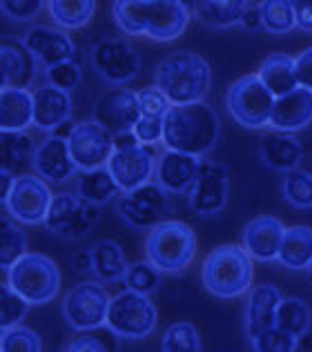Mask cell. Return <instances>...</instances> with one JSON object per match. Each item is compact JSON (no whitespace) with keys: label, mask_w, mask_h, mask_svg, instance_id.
Listing matches in <instances>:
<instances>
[{"label":"cell","mask_w":312,"mask_h":352,"mask_svg":"<svg viewBox=\"0 0 312 352\" xmlns=\"http://www.w3.org/2000/svg\"><path fill=\"white\" fill-rule=\"evenodd\" d=\"M221 136L219 116L208 103L172 105L163 120L165 150L183 152L190 156H205L214 150Z\"/></svg>","instance_id":"6da1fadb"},{"label":"cell","mask_w":312,"mask_h":352,"mask_svg":"<svg viewBox=\"0 0 312 352\" xmlns=\"http://www.w3.org/2000/svg\"><path fill=\"white\" fill-rule=\"evenodd\" d=\"M212 69L208 60L194 52H174L165 56L154 74V85L159 87L170 105L201 103L210 91Z\"/></svg>","instance_id":"7a4b0ae2"},{"label":"cell","mask_w":312,"mask_h":352,"mask_svg":"<svg viewBox=\"0 0 312 352\" xmlns=\"http://www.w3.org/2000/svg\"><path fill=\"white\" fill-rule=\"evenodd\" d=\"M201 279L205 290L216 299H238L254 288V258L243 245L223 243L205 256Z\"/></svg>","instance_id":"3957f363"},{"label":"cell","mask_w":312,"mask_h":352,"mask_svg":"<svg viewBox=\"0 0 312 352\" xmlns=\"http://www.w3.org/2000/svg\"><path fill=\"white\" fill-rule=\"evenodd\" d=\"M145 254L163 274H179L197 254V234L183 221H163L148 232Z\"/></svg>","instance_id":"277c9868"},{"label":"cell","mask_w":312,"mask_h":352,"mask_svg":"<svg viewBox=\"0 0 312 352\" xmlns=\"http://www.w3.org/2000/svg\"><path fill=\"white\" fill-rule=\"evenodd\" d=\"M7 283L30 305H43L60 292V270L49 256L30 252L9 267Z\"/></svg>","instance_id":"5b68a950"},{"label":"cell","mask_w":312,"mask_h":352,"mask_svg":"<svg viewBox=\"0 0 312 352\" xmlns=\"http://www.w3.org/2000/svg\"><path fill=\"white\" fill-rule=\"evenodd\" d=\"M277 98L261 82L256 74H245L236 78L225 91V107L241 127L261 129L272 120V109Z\"/></svg>","instance_id":"8992f818"},{"label":"cell","mask_w":312,"mask_h":352,"mask_svg":"<svg viewBox=\"0 0 312 352\" xmlns=\"http://www.w3.org/2000/svg\"><path fill=\"white\" fill-rule=\"evenodd\" d=\"M156 323H159V312L150 296L123 290L109 301L105 326L114 337L134 341L145 339L154 332Z\"/></svg>","instance_id":"52a82bcc"},{"label":"cell","mask_w":312,"mask_h":352,"mask_svg":"<svg viewBox=\"0 0 312 352\" xmlns=\"http://www.w3.org/2000/svg\"><path fill=\"white\" fill-rule=\"evenodd\" d=\"M114 141H116V150L107 163V170L114 176L118 190L132 192L136 188H143V185L152 183L156 161L150 147L136 141L134 132L114 136Z\"/></svg>","instance_id":"ba28073f"},{"label":"cell","mask_w":312,"mask_h":352,"mask_svg":"<svg viewBox=\"0 0 312 352\" xmlns=\"http://www.w3.org/2000/svg\"><path fill=\"white\" fill-rule=\"evenodd\" d=\"M107 288L100 281H82L69 288L63 296V317L76 332H89L105 326L109 310Z\"/></svg>","instance_id":"9c48e42d"},{"label":"cell","mask_w":312,"mask_h":352,"mask_svg":"<svg viewBox=\"0 0 312 352\" xmlns=\"http://www.w3.org/2000/svg\"><path fill=\"white\" fill-rule=\"evenodd\" d=\"M91 69H94L107 85L125 87L141 74V56L125 38L107 36L98 41L91 50Z\"/></svg>","instance_id":"30bf717a"},{"label":"cell","mask_w":312,"mask_h":352,"mask_svg":"<svg viewBox=\"0 0 312 352\" xmlns=\"http://www.w3.org/2000/svg\"><path fill=\"white\" fill-rule=\"evenodd\" d=\"M98 217L100 210L96 206L78 199L74 192H60L54 194L43 226L60 239H82L91 232Z\"/></svg>","instance_id":"8fae6325"},{"label":"cell","mask_w":312,"mask_h":352,"mask_svg":"<svg viewBox=\"0 0 312 352\" xmlns=\"http://www.w3.org/2000/svg\"><path fill=\"white\" fill-rule=\"evenodd\" d=\"M52 199L54 194L49 183H45L36 174H23L16 176L14 188L3 206L7 208L9 217L21 226H41L47 219Z\"/></svg>","instance_id":"7c38bea8"},{"label":"cell","mask_w":312,"mask_h":352,"mask_svg":"<svg viewBox=\"0 0 312 352\" xmlns=\"http://www.w3.org/2000/svg\"><path fill=\"white\" fill-rule=\"evenodd\" d=\"M168 192L159 183H148L132 192H121L116 210L121 219L134 230H154L168 214Z\"/></svg>","instance_id":"4fadbf2b"},{"label":"cell","mask_w":312,"mask_h":352,"mask_svg":"<svg viewBox=\"0 0 312 352\" xmlns=\"http://www.w3.org/2000/svg\"><path fill=\"white\" fill-rule=\"evenodd\" d=\"M67 145L78 172L107 168V163L116 150L114 134H109L96 120H80V123H76L67 138Z\"/></svg>","instance_id":"5bb4252c"},{"label":"cell","mask_w":312,"mask_h":352,"mask_svg":"<svg viewBox=\"0 0 312 352\" xmlns=\"http://www.w3.org/2000/svg\"><path fill=\"white\" fill-rule=\"evenodd\" d=\"M143 118L139 91L130 87H109L94 103V118L109 134L121 136L134 132L136 123Z\"/></svg>","instance_id":"9a60e30c"},{"label":"cell","mask_w":312,"mask_h":352,"mask_svg":"<svg viewBox=\"0 0 312 352\" xmlns=\"http://www.w3.org/2000/svg\"><path fill=\"white\" fill-rule=\"evenodd\" d=\"M227 197H230V172L225 165L212 161L201 165V172L188 194L192 212L199 217H216L223 212Z\"/></svg>","instance_id":"2e32d148"},{"label":"cell","mask_w":312,"mask_h":352,"mask_svg":"<svg viewBox=\"0 0 312 352\" xmlns=\"http://www.w3.org/2000/svg\"><path fill=\"white\" fill-rule=\"evenodd\" d=\"M32 170L45 183H67L78 176V168L71 159L67 138H60L56 134L43 138L36 147Z\"/></svg>","instance_id":"e0dca14e"},{"label":"cell","mask_w":312,"mask_h":352,"mask_svg":"<svg viewBox=\"0 0 312 352\" xmlns=\"http://www.w3.org/2000/svg\"><path fill=\"white\" fill-rule=\"evenodd\" d=\"M25 45L38 60L41 67L49 69L60 63H71L76 58V45L69 38L67 32L49 25H34L25 34Z\"/></svg>","instance_id":"ac0fdd59"},{"label":"cell","mask_w":312,"mask_h":352,"mask_svg":"<svg viewBox=\"0 0 312 352\" xmlns=\"http://www.w3.org/2000/svg\"><path fill=\"white\" fill-rule=\"evenodd\" d=\"M38 60L21 38H12L7 36L0 43V78H3L5 87L27 89L36 82L38 76Z\"/></svg>","instance_id":"d6986e66"},{"label":"cell","mask_w":312,"mask_h":352,"mask_svg":"<svg viewBox=\"0 0 312 352\" xmlns=\"http://www.w3.org/2000/svg\"><path fill=\"white\" fill-rule=\"evenodd\" d=\"M286 236L283 221L270 214H261L252 219L243 230V248L254 261L272 263L279 258V250Z\"/></svg>","instance_id":"ffe728a7"},{"label":"cell","mask_w":312,"mask_h":352,"mask_svg":"<svg viewBox=\"0 0 312 352\" xmlns=\"http://www.w3.org/2000/svg\"><path fill=\"white\" fill-rule=\"evenodd\" d=\"M203 161L199 156L165 150L156 159L154 179L168 194H190Z\"/></svg>","instance_id":"44dd1931"},{"label":"cell","mask_w":312,"mask_h":352,"mask_svg":"<svg viewBox=\"0 0 312 352\" xmlns=\"http://www.w3.org/2000/svg\"><path fill=\"white\" fill-rule=\"evenodd\" d=\"M283 299L281 290L272 283H259L250 290L245 305V332L247 339H256L263 332L277 328V310Z\"/></svg>","instance_id":"7402d4cb"},{"label":"cell","mask_w":312,"mask_h":352,"mask_svg":"<svg viewBox=\"0 0 312 352\" xmlns=\"http://www.w3.org/2000/svg\"><path fill=\"white\" fill-rule=\"evenodd\" d=\"M190 5L179 0H150L148 34L156 43H168L179 38L188 30Z\"/></svg>","instance_id":"603a6c76"},{"label":"cell","mask_w":312,"mask_h":352,"mask_svg":"<svg viewBox=\"0 0 312 352\" xmlns=\"http://www.w3.org/2000/svg\"><path fill=\"white\" fill-rule=\"evenodd\" d=\"M34 125L43 132L54 134L58 127L71 118V96L69 91L52 85H38L34 91Z\"/></svg>","instance_id":"cb8c5ba5"},{"label":"cell","mask_w":312,"mask_h":352,"mask_svg":"<svg viewBox=\"0 0 312 352\" xmlns=\"http://www.w3.org/2000/svg\"><path fill=\"white\" fill-rule=\"evenodd\" d=\"M312 123V91L297 87L290 94L277 98L272 109L270 127L281 134H295Z\"/></svg>","instance_id":"d4e9b609"},{"label":"cell","mask_w":312,"mask_h":352,"mask_svg":"<svg viewBox=\"0 0 312 352\" xmlns=\"http://www.w3.org/2000/svg\"><path fill=\"white\" fill-rule=\"evenodd\" d=\"M259 159L272 172H295L304 161V145L295 134H268L259 143Z\"/></svg>","instance_id":"484cf974"},{"label":"cell","mask_w":312,"mask_h":352,"mask_svg":"<svg viewBox=\"0 0 312 352\" xmlns=\"http://www.w3.org/2000/svg\"><path fill=\"white\" fill-rule=\"evenodd\" d=\"M34 125V94L30 89H0V129L25 132Z\"/></svg>","instance_id":"4316f807"},{"label":"cell","mask_w":312,"mask_h":352,"mask_svg":"<svg viewBox=\"0 0 312 352\" xmlns=\"http://www.w3.org/2000/svg\"><path fill=\"white\" fill-rule=\"evenodd\" d=\"M91 274L100 283H118L125 279L130 263L123 254L121 245L112 239H100L91 245Z\"/></svg>","instance_id":"83f0119b"},{"label":"cell","mask_w":312,"mask_h":352,"mask_svg":"<svg viewBox=\"0 0 312 352\" xmlns=\"http://www.w3.org/2000/svg\"><path fill=\"white\" fill-rule=\"evenodd\" d=\"M256 76H259L263 85L272 91L274 98L286 96L299 87L295 58H290L288 54H281V52L270 54V56L259 65Z\"/></svg>","instance_id":"f1b7e54d"},{"label":"cell","mask_w":312,"mask_h":352,"mask_svg":"<svg viewBox=\"0 0 312 352\" xmlns=\"http://www.w3.org/2000/svg\"><path fill=\"white\" fill-rule=\"evenodd\" d=\"M243 7L245 0H201V3L190 5L197 21L210 30H230V27L241 25Z\"/></svg>","instance_id":"f546056e"},{"label":"cell","mask_w":312,"mask_h":352,"mask_svg":"<svg viewBox=\"0 0 312 352\" xmlns=\"http://www.w3.org/2000/svg\"><path fill=\"white\" fill-rule=\"evenodd\" d=\"M36 147L38 145L27 132H3L0 134V156H3L0 168L9 170L14 176L27 174L25 170L32 168Z\"/></svg>","instance_id":"4dcf8cb0"},{"label":"cell","mask_w":312,"mask_h":352,"mask_svg":"<svg viewBox=\"0 0 312 352\" xmlns=\"http://www.w3.org/2000/svg\"><path fill=\"white\" fill-rule=\"evenodd\" d=\"M277 261L288 270H308L312 263V228L308 226H292L286 228V236L279 250Z\"/></svg>","instance_id":"1f68e13d"},{"label":"cell","mask_w":312,"mask_h":352,"mask_svg":"<svg viewBox=\"0 0 312 352\" xmlns=\"http://www.w3.org/2000/svg\"><path fill=\"white\" fill-rule=\"evenodd\" d=\"M121 192L114 181V176L109 174L107 168H98V170H87V172H78L76 176V188L74 194L78 199L91 203L96 208H103L112 201L116 194Z\"/></svg>","instance_id":"d6a6232c"},{"label":"cell","mask_w":312,"mask_h":352,"mask_svg":"<svg viewBox=\"0 0 312 352\" xmlns=\"http://www.w3.org/2000/svg\"><path fill=\"white\" fill-rule=\"evenodd\" d=\"M52 21L58 30H80L85 27L96 12L94 0H49L47 3Z\"/></svg>","instance_id":"836d02e7"},{"label":"cell","mask_w":312,"mask_h":352,"mask_svg":"<svg viewBox=\"0 0 312 352\" xmlns=\"http://www.w3.org/2000/svg\"><path fill=\"white\" fill-rule=\"evenodd\" d=\"M277 328L290 332L292 337H306L312 328V310L299 296H283L277 310Z\"/></svg>","instance_id":"e575fe53"},{"label":"cell","mask_w":312,"mask_h":352,"mask_svg":"<svg viewBox=\"0 0 312 352\" xmlns=\"http://www.w3.org/2000/svg\"><path fill=\"white\" fill-rule=\"evenodd\" d=\"M27 252V232L12 217H3L0 221V265L3 270L14 267Z\"/></svg>","instance_id":"d590c367"},{"label":"cell","mask_w":312,"mask_h":352,"mask_svg":"<svg viewBox=\"0 0 312 352\" xmlns=\"http://www.w3.org/2000/svg\"><path fill=\"white\" fill-rule=\"evenodd\" d=\"M114 21L125 34L145 36L148 34V18H150V0H116Z\"/></svg>","instance_id":"8d00e7d4"},{"label":"cell","mask_w":312,"mask_h":352,"mask_svg":"<svg viewBox=\"0 0 312 352\" xmlns=\"http://www.w3.org/2000/svg\"><path fill=\"white\" fill-rule=\"evenodd\" d=\"M281 194L290 208L301 212H312V172L295 170L283 174Z\"/></svg>","instance_id":"74e56055"},{"label":"cell","mask_w":312,"mask_h":352,"mask_svg":"<svg viewBox=\"0 0 312 352\" xmlns=\"http://www.w3.org/2000/svg\"><path fill=\"white\" fill-rule=\"evenodd\" d=\"M261 23L270 34H288L297 27L295 3L290 0H263L261 3Z\"/></svg>","instance_id":"f35d334b"},{"label":"cell","mask_w":312,"mask_h":352,"mask_svg":"<svg viewBox=\"0 0 312 352\" xmlns=\"http://www.w3.org/2000/svg\"><path fill=\"white\" fill-rule=\"evenodd\" d=\"M161 352H203L199 330L188 321L172 323L161 339Z\"/></svg>","instance_id":"ab89813d"},{"label":"cell","mask_w":312,"mask_h":352,"mask_svg":"<svg viewBox=\"0 0 312 352\" xmlns=\"http://www.w3.org/2000/svg\"><path fill=\"white\" fill-rule=\"evenodd\" d=\"M161 279H163V272L154 263L134 261V263H130V267H127L123 283H125V290L150 296L161 288Z\"/></svg>","instance_id":"60d3db41"},{"label":"cell","mask_w":312,"mask_h":352,"mask_svg":"<svg viewBox=\"0 0 312 352\" xmlns=\"http://www.w3.org/2000/svg\"><path fill=\"white\" fill-rule=\"evenodd\" d=\"M27 308H30V303L9 283H3V288H0V330L7 332L21 326V321L27 314Z\"/></svg>","instance_id":"b9f144b4"},{"label":"cell","mask_w":312,"mask_h":352,"mask_svg":"<svg viewBox=\"0 0 312 352\" xmlns=\"http://www.w3.org/2000/svg\"><path fill=\"white\" fill-rule=\"evenodd\" d=\"M0 352H43V341L34 330L18 326L3 332Z\"/></svg>","instance_id":"7bdbcfd3"},{"label":"cell","mask_w":312,"mask_h":352,"mask_svg":"<svg viewBox=\"0 0 312 352\" xmlns=\"http://www.w3.org/2000/svg\"><path fill=\"white\" fill-rule=\"evenodd\" d=\"M254 352H297L299 339L281 328H272L250 341Z\"/></svg>","instance_id":"ee69618b"},{"label":"cell","mask_w":312,"mask_h":352,"mask_svg":"<svg viewBox=\"0 0 312 352\" xmlns=\"http://www.w3.org/2000/svg\"><path fill=\"white\" fill-rule=\"evenodd\" d=\"M45 78H47V85L63 89V91H71L78 87L80 82V67L76 60L71 63H60L56 67L45 69Z\"/></svg>","instance_id":"f6af8a7d"},{"label":"cell","mask_w":312,"mask_h":352,"mask_svg":"<svg viewBox=\"0 0 312 352\" xmlns=\"http://www.w3.org/2000/svg\"><path fill=\"white\" fill-rule=\"evenodd\" d=\"M47 7L41 0H5L0 3V12H3L9 21L14 23H32L41 16L43 9Z\"/></svg>","instance_id":"bcb514c9"},{"label":"cell","mask_w":312,"mask_h":352,"mask_svg":"<svg viewBox=\"0 0 312 352\" xmlns=\"http://www.w3.org/2000/svg\"><path fill=\"white\" fill-rule=\"evenodd\" d=\"M139 103H141L143 116H148V118H165V114H168L172 107L170 100L165 98V94L156 85H150L139 91Z\"/></svg>","instance_id":"7dc6e473"},{"label":"cell","mask_w":312,"mask_h":352,"mask_svg":"<svg viewBox=\"0 0 312 352\" xmlns=\"http://www.w3.org/2000/svg\"><path fill=\"white\" fill-rule=\"evenodd\" d=\"M163 120L165 118H148L143 116L134 127V136L141 145H154L163 141Z\"/></svg>","instance_id":"c3c4849f"},{"label":"cell","mask_w":312,"mask_h":352,"mask_svg":"<svg viewBox=\"0 0 312 352\" xmlns=\"http://www.w3.org/2000/svg\"><path fill=\"white\" fill-rule=\"evenodd\" d=\"M67 352H112L98 335H78L71 339Z\"/></svg>","instance_id":"681fc988"},{"label":"cell","mask_w":312,"mask_h":352,"mask_svg":"<svg viewBox=\"0 0 312 352\" xmlns=\"http://www.w3.org/2000/svg\"><path fill=\"white\" fill-rule=\"evenodd\" d=\"M295 69H297V80L299 87L312 91V47L304 50L295 58Z\"/></svg>","instance_id":"f907efd6"},{"label":"cell","mask_w":312,"mask_h":352,"mask_svg":"<svg viewBox=\"0 0 312 352\" xmlns=\"http://www.w3.org/2000/svg\"><path fill=\"white\" fill-rule=\"evenodd\" d=\"M241 27H243V30H247V32L263 30V23H261V3H250V0H245Z\"/></svg>","instance_id":"816d5d0a"},{"label":"cell","mask_w":312,"mask_h":352,"mask_svg":"<svg viewBox=\"0 0 312 352\" xmlns=\"http://www.w3.org/2000/svg\"><path fill=\"white\" fill-rule=\"evenodd\" d=\"M295 14H297V27H299V30L312 34V0H297Z\"/></svg>","instance_id":"f5cc1de1"},{"label":"cell","mask_w":312,"mask_h":352,"mask_svg":"<svg viewBox=\"0 0 312 352\" xmlns=\"http://www.w3.org/2000/svg\"><path fill=\"white\" fill-rule=\"evenodd\" d=\"M74 267L78 272H91V252H78L74 256Z\"/></svg>","instance_id":"db71d44e"},{"label":"cell","mask_w":312,"mask_h":352,"mask_svg":"<svg viewBox=\"0 0 312 352\" xmlns=\"http://www.w3.org/2000/svg\"><path fill=\"white\" fill-rule=\"evenodd\" d=\"M308 274H310V279H312V263H310V267H308Z\"/></svg>","instance_id":"11a10c76"}]
</instances>
